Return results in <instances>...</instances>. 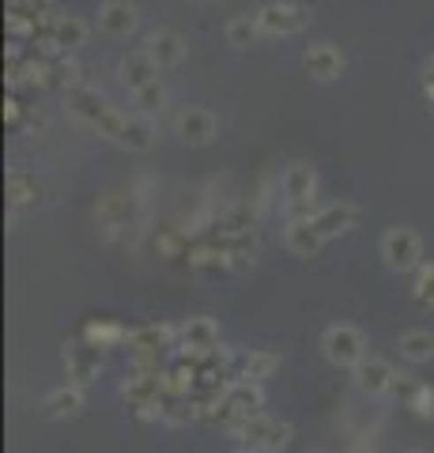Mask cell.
I'll return each mask as SVG.
<instances>
[{
    "instance_id": "obj_19",
    "label": "cell",
    "mask_w": 434,
    "mask_h": 453,
    "mask_svg": "<svg viewBox=\"0 0 434 453\" xmlns=\"http://www.w3.org/2000/svg\"><path fill=\"white\" fill-rule=\"evenodd\" d=\"M156 125H151V118L148 113H129V118H125V129H121V140L118 144L121 148H129V151H151L156 148Z\"/></svg>"
},
{
    "instance_id": "obj_17",
    "label": "cell",
    "mask_w": 434,
    "mask_h": 453,
    "mask_svg": "<svg viewBox=\"0 0 434 453\" xmlns=\"http://www.w3.org/2000/svg\"><path fill=\"white\" fill-rule=\"evenodd\" d=\"M279 366L276 356H264V351H242V356H231V378L234 381H264Z\"/></svg>"
},
{
    "instance_id": "obj_10",
    "label": "cell",
    "mask_w": 434,
    "mask_h": 453,
    "mask_svg": "<svg viewBox=\"0 0 434 453\" xmlns=\"http://www.w3.org/2000/svg\"><path fill=\"white\" fill-rule=\"evenodd\" d=\"M302 65H306V76H314L317 83H329L344 73V53L336 50L332 42H317V46L306 50Z\"/></svg>"
},
{
    "instance_id": "obj_30",
    "label": "cell",
    "mask_w": 434,
    "mask_h": 453,
    "mask_svg": "<svg viewBox=\"0 0 434 453\" xmlns=\"http://www.w3.org/2000/svg\"><path fill=\"white\" fill-rule=\"evenodd\" d=\"M404 408H412V412L419 416V419H434V389L430 386H419L415 389V396Z\"/></svg>"
},
{
    "instance_id": "obj_1",
    "label": "cell",
    "mask_w": 434,
    "mask_h": 453,
    "mask_svg": "<svg viewBox=\"0 0 434 453\" xmlns=\"http://www.w3.org/2000/svg\"><path fill=\"white\" fill-rule=\"evenodd\" d=\"M68 110L76 113L80 121H88L95 133L106 136V140H121V129H125V113H118L114 106L106 103V98L88 88V83H80V88H68Z\"/></svg>"
},
{
    "instance_id": "obj_24",
    "label": "cell",
    "mask_w": 434,
    "mask_h": 453,
    "mask_svg": "<svg viewBox=\"0 0 434 453\" xmlns=\"http://www.w3.org/2000/svg\"><path fill=\"white\" fill-rule=\"evenodd\" d=\"M261 38H264V31H261L257 16H234L227 23V42L234 50H249V46H257Z\"/></svg>"
},
{
    "instance_id": "obj_18",
    "label": "cell",
    "mask_w": 434,
    "mask_h": 453,
    "mask_svg": "<svg viewBox=\"0 0 434 453\" xmlns=\"http://www.w3.org/2000/svg\"><path fill=\"white\" fill-rule=\"evenodd\" d=\"M148 50H151V57L159 61V68H174V65L186 61V38H181L174 27H163V31L151 35Z\"/></svg>"
},
{
    "instance_id": "obj_29",
    "label": "cell",
    "mask_w": 434,
    "mask_h": 453,
    "mask_svg": "<svg viewBox=\"0 0 434 453\" xmlns=\"http://www.w3.org/2000/svg\"><path fill=\"white\" fill-rule=\"evenodd\" d=\"M8 12H23V16H31V19H49L53 0H8Z\"/></svg>"
},
{
    "instance_id": "obj_27",
    "label": "cell",
    "mask_w": 434,
    "mask_h": 453,
    "mask_svg": "<svg viewBox=\"0 0 434 453\" xmlns=\"http://www.w3.org/2000/svg\"><path fill=\"white\" fill-rule=\"evenodd\" d=\"M34 196H38V186L31 181V174H27V170H11L8 174V201L27 204V201H34Z\"/></svg>"
},
{
    "instance_id": "obj_14",
    "label": "cell",
    "mask_w": 434,
    "mask_h": 453,
    "mask_svg": "<svg viewBox=\"0 0 434 453\" xmlns=\"http://www.w3.org/2000/svg\"><path fill=\"white\" fill-rule=\"evenodd\" d=\"M121 80L129 91H140L148 88V83L159 80V61L151 57V50H133L129 57L121 61Z\"/></svg>"
},
{
    "instance_id": "obj_8",
    "label": "cell",
    "mask_w": 434,
    "mask_h": 453,
    "mask_svg": "<svg viewBox=\"0 0 434 453\" xmlns=\"http://www.w3.org/2000/svg\"><path fill=\"white\" fill-rule=\"evenodd\" d=\"M178 136H181V144H189V148H204V144H212V136H216V118L208 110L201 106H189V110H181L178 113Z\"/></svg>"
},
{
    "instance_id": "obj_26",
    "label": "cell",
    "mask_w": 434,
    "mask_h": 453,
    "mask_svg": "<svg viewBox=\"0 0 434 453\" xmlns=\"http://www.w3.org/2000/svg\"><path fill=\"white\" fill-rule=\"evenodd\" d=\"M133 98H136L140 113H148V118H156V113H163V106H166V88H163V83L156 80V83H148V88L133 91Z\"/></svg>"
},
{
    "instance_id": "obj_2",
    "label": "cell",
    "mask_w": 434,
    "mask_h": 453,
    "mask_svg": "<svg viewBox=\"0 0 434 453\" xmlns=\"http://www.w3.org/2000/svg\"><path fill=\"white\" fill-rule=\"evenodd\" d=\"M231 431L242 438V446H254L261 453H279L287 442H291V423H279V419H269V416H242L231 423Z\"/></svg>"
},
{
    "instance_id": "obj_3",
    "label": "cell",
    "mask_w": 434,
    "mask_h": 453,
    "mask_svg": "<svg viewBox=\"0 0 434 453\" xmlns=\"http://www.w3.org/2000/svg\"><path fill=\"white\" fill-rule=\"evenodd\" d=\"M321 351L332 366H344V371H355V366L367 359V336H362L355 325H332L321 336Z\"/></svg>"
},
{
    "instance_id": "obj_15",
    "label": "cell",
    "mask_w": 434,
    "mask_h": 453,
    "mask_svg": "<svg viewBox=\"0 0 434 453\" xmlns=\"http://www.w3.org/2000/svg\"><path fill=\"white\" fill-rule=\"evenodd\" d=\"M83 412V386H61L42 401V419H76Z\"/></svg>"
},
{
    "instance_id": "obj_13",
    "label": "cell",
    "mask_w": 434,
    "mask_h": 453,
    "mask_svg": "<svg viewBox=\"0 0 434 453\" xmlns=\"http://www.w3.org/2000/svg\"><path fill=\"white\" fill-rule=\"evenodd\" d=\"M393 378H397V371H393V366H389L385 359H377V356H367V359L355 366L359 389L370 393V396H389V386H393Z\"/></svg>"
},
{
    "instance_id": "obj_32",
    "label": "cell",
    "mask_w": 434,
    "mask_h": 453,
    "mask_svg": "<svg viewBox=\"0 0 434 453\" xmlns=\"http://www.w3.org/2000/svg\"><path fill=\"white\" fill-rule=\"evenodd\" d=\"M4 121H11V125L19 121V103H16V98H8V103H4Z\"/></svg>"
},
{
    "instance_id": "obj_25",
    "label": "cell",
    "mask_w": 434,
    "mask_h": 453,
    "mask_svg": "<svg viewBox=\"0 0 434 453\" xmlns=\"http://www.w3.org/2000/svg\"><path fill=\"white\" fill-rule=\"evenodd\" d=\"M83 340H88L91 348H118V344H125L129 340V333L121 329V325H114V321H91L88 329H83Z\"/></svg>"
},
{
    "instance_id": "obj_9",
    "label": "cell",
    "mask_w": 434,
    "mask_h": 453,
    "mask_svg": "<svg viewBox=\"0 0 434 453\" xmlns=\"http://www.w3.org/2000/svg\"><path fill=\"white\" fill-rule=\"evenodd\" d=\"M65 366H68V381L88 389L95 374H99V348H91L88 340H72L65 348Z\"/></svg>"
},
{
    "instance_id": "obj_5",
    "label": "cell",
    "mask_w": 434,
    "mask_h": 453,
    "mask_svg": "<svg viewBox=\"0 0 434 453\" xmlns=\"http://www.w3.org/2000/svg\"><path fill=\"white\" fill-rule=\"evenodd\" d=\"M125 348H129V356L140 371H151V363H159V351L174 348V329L171 325H140V329L129 333Z\"/></svg>"
},
{
    "instance_id": "obj_6",
    "label": "cell",
    "mask_w": 434,
    "mask_h": 453,
    "mask_svg": "<svg viewBox=\"0 0 434 453\" xmlns=\"http://www.w3.org/2000/svg\"><path fill=\"white\" fill-rule=\"evenodd\" d=\"M306 19H310V12H306L302 4H264L257 12V23L264 38H287L306 27Z\"/></svg>"
},
{
    "instance_id": "obj_28",
    "label": "cell",
    "mask_w": 434,
    "mask_h": 453,
    "mask_svg": "<svg viewBox=\"0 0 434 453\" xmlns=\"http://www.w3.org/2000/svg\"><path fill=\"white\" fill-rule=\"evenodd\" d=\"M412 295L423 306H434V265H419L415 268V288H412Z\"/></svg>"
},
{
    "instance_id": "obj_31",
    "label": "cell",
    "mask_w": 434,
    "mask_h": 453,
    "mask_svg": "<svg viewBox=\"0 0 434 453\" xmlns=\"http://www.w3.org/2000/svg\"><path fill=\"white\" fill-rule=\"evenodd\" d=\"M419 386H423V381H412L408 374H397V378H393V386H389V396H397V401L408 404Z\"/></svg>"
},
{
    "instance_id": "obj_16",
    "label": "cell",
    "mask_w": 434,
    "mask_h": 453,
    "mask_svg": "<svg viewBox=\"0 0 434 453\" xmlns=\"http://www.w3.org/2000/svg\"><path fill=\"white\" fill-rule=\"evenodd\" d=\"M136 8L129 4V0H106V4L99 8V27L106 35H114V38H129L136 31Z\"/></svg>"
},
{
    "instance_id": "obj_33",
    "label": "cell",
    "mask_w": 434,
    "mask_h": 453,
    "mask_svg": "<svg viewBox=\"0 0 434 453\" xmlns=\"http://www.w3.org/2000/svg\"><path fill=\"white\" fill-rule=\"evenodd\" d=\"M423 88H434V61L427 65V80H423Z\"/></svg>"
},
{
    "instance_id": "obj_20",
    "label": "cell",
    "mask_w": 434,
    "mask_h": 453,
    "mask_svg": "<svg viewBox=\"0 0 434 453\" xmlns=\"http://www.w3.org/2000/svg\"><path fill=\"white\" fill-rule=\"evenodd\" d=\"M314 226L325 238H336V234H344V231H352V226L359 223V211H355V204H329V208H321V211H314Z\"/></svg>"
},
{
    "instance_id": "obj_23",
    "label": "cell",
    "mask_w": 434,
    "mask_h": 453,
    "mask_svg": "<svg viewBox=\"0 0 434 453\" xmlns=\"http://www.w3.org/2000/svg\"><path fill=\"white\" fill-rule=\"evenodd\" d=\"M397 348H400V356L408 359V363H430V359H434V336H430V333H423V329L400 333Z\"/></svg>"
},
{
    "instance_id": "obj_11",
    "label": "cell",
    "mask_w": 434,
    "mask_h": 453,
    "mask_svg": "<svg viewBox=\"0 0 434 453\" xmlns=\"http://www.w3.org/2000/svg\"><path fill=\"white\" fill-rule=\"evenodd\" d=\"M223 404H227V412H231V423L242 416H257L264 408L261 381H231L227 393H223Z\"/></svg>"
},
{
    "instance_id": "obj_34",
    "label": "cell",
    "mask_w": 434,
    "mask_h": 453,
    "mask_svg": "<svg viewBox=\"0 0 434 453\" xmlns=\"http://www.w3.org/2000/svg\"><path fill=\"white\" fill-rule=\"evenodd\" d=\"M234 453H261V449H254V446H238Z\"/></svg>"
},
{
    "instance_id": "obj_21",
    "label": "cell",
    "mask_w": 434,
    "mask_h": 453,
    "mask_svg": "<svg viewBox=\"0 0 434 453\" xmlns=\"http://www.w3.org/2000/svg\"><path fill=\"white\" fill-rule=\"evenodd\" d=\"M83 42H88V27H83V19H76V16H57V19H53L49 46L57 53H72V50L83 46Z\"/></svg>"
},
{
    "instance_id": "obj_22",
    "label": "cell",
    "mask_w": 434,
    "mask_h": 453,
    "mask_svg": "<svg viewBox=\"0 0 434 453\" xmlns=\"http://www.w3.org/2000/svg\"><path fill=\"white\" fill-rule=\"evenodd\" d=\"M181 348H219V325L212 318H189L181 325Z\"/></svg>"
},
{
    "instance_id": "obj_12",
    "label": "cell",
    "mask_w": 434,
    "mask_h": 453,
    "mask_svg": "<svg viewBox=\"0 0 434 453\" xmlns=\"http://www.w3.org/2000/svg\"><path fill=\"white\" fill-rule=\"evenodd\" d=\"M284 242H287V250L295 253V257H317L321 246H325V234L317 231L310 216H295L291 226H287V234H284Z\"/></svg>"
},
{
    "instance_id": "obj_7",
    "label": "cell",
    "mask_w": 434,
    "mask_h": 453,
    "mask_svg": "<svg viewBox=\"0 0 434 453\" xmlns=\"http://www.w3.org/2000/svg\"><path fill=\"white\" fill-rule=\"evenodd\" d=\"M314 189H317V178H314V166L295 163L284 174V196L287 204L295 208V216H310V204H314Z\"/></svg>"
},
{
    "instance_id": "obj_4",
    "label": "cell",
    "mask_w": 434,
    "mask_h": 453,
    "mask_svg": "<svg viewBox=\"0 0 434 453\" xmlns=\"http://www.w3.org/2000/svg\"><path fill=\"white\" fill-rule=\"evenodd\" d=\"M382 257L393 273H415L423 265V242L412 226H393L385 238H382Z\"/></svg>"
}]
</instances>
